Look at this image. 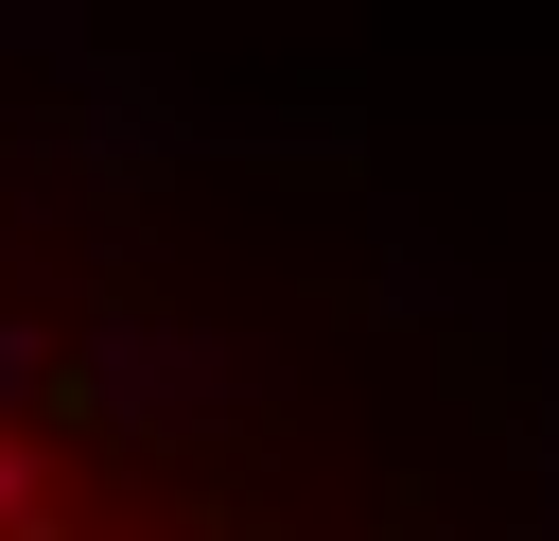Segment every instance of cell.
<instances>
[{"mask_svg":"<svg viewBox=\"0 0 559 541\" xmlns=\"http://www.w3.org/2000/svg\"><path fill=\"white\" fill-rule=\"evenodd\" d=\"M35 489H52V471H35V436H0V541H35Z\"/></svg>","mask_w":559,"mask_h":541,"instance_id":"cell-1","label":"cell"},{"mask_svg":"<svg viewBox=\"0 0 559 541\" xmlns=\"http://www.w3.org/2000/svg\"><path fill=\"white\" fill-rule=\"evenodd\" d=\"M17 384H35V332H0V401H17Z\"/></svg>","mask_w":559,"mask_h":541,"instance_id":"cell-2","label":"cell"}]
</instances>
